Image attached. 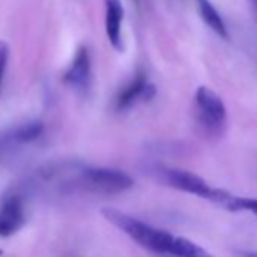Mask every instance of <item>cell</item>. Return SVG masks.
<instances>
[{
  "mask_svg": "<svg viewBox=\"0 0 257 257\" xmlns=\"http://www.w3.org/2000/svg\"><path fill=\"white\" fill-rule=\"evenodd\" d=\"M2 254H4V251H2V249H0V255H2Z\"/></svg>",
  "mask_w": 257,
  "mask_h": 257,
  "instance_id": "14",
  "label": "cell"
},
{
  "mask_svg": "<svg viewBox=\"0 0 257 257\" xmlns=\"http://www.w3.org/2000/svg\"><path fill=\"white\" fill-rule=\"evenodd\" d=\"M44 131V125L40 121H31L26 124L19 125L17 128L8 135H4V141L5 144H11V143H17V144H23V143H31L34 140H37Z\"/></svg>",
  "mask_w": 257,
  "mask_h": 257,
  "instance_id": "10",
  "label": "cell"
},
{
  "mask_svg": "<svg viewBox=\"0 0 257 257\" xmlns=\"http://www.w3.org/2000/svg\"><path fill=\"white\" fill-rule=\"evenodd\" d=\"M26 222L25 203L20 195L8 197L0 206V236L16 234Z\"/></svg>",
  "mask_w": 257,
  "mask_h": 257,
  "instance_id": "6",
  "label": "cell"
},
{
  "mask_svg": "<svg viewBox=\"0 0 257 257\" xmlns=\"http://www.w3.org/2000/svg\"><path fill=\"white\" fill-rule=\"evenodd\" d=\"M171 254L179 255V257H213L209 251H206L203 246L197 245L195 242L176 236L173 246H171Z\"/></svg>",
  "mask_w": 257,
  "mask_h": 257,
  "instance_id": "11",
  "label": "cell"
},
{
  "mask_svg": "<svg viewBox=\"0 0 257 257\" xmlns=\"http://www.w3.org/2000/svg\"><path fill=\"white\" fill-rule=\"evenodd\" d=\"M164 180L167 182V185H170L174 189H179V191H183V192H188V194H192L195 197L206 198L210 201H213L218 194V188H212L204 179L186 170H165Z\"/></svg>",
  "mask_w": 257,
  "mask_h": 257,
  "instance_id": "4",
  "label": "cell"
},
{
  "mask_svg": "<svg viewBox=\"0 0 257 257\" xmlns=\"http://www.w3.org/2000/svg\"><path fill=\"white\" fill-rule=\"evenodd\" d=\"M8 61H10V46L7 41L0 40V91H2V88H4Z\"/></svg>",
  "mask_w": 257,
  "mask_h": 257,
  "instance_id": "12",
  "label": "cell"
},
{
  "mask_svg": "<svg viewBox=\"0 0 257 257\" xmlns=\"http://www.w3.org/2000/svg\"><path fill=\"white\" fill-rule=\"evenodd\" d=\"M156 95V88L149 82V77L144 71H138L135 77L128 82L116 95L115 107L118 110H124L131 107L138 100L149 101Z\"/></svg>",
  "mask_w": 257,
  "mask_h": 257,
  "instance_id": "5",
  "label": "cell"
},
{
  "mask_svg": "<svg viewBox=\"0 0 257 257\" xmlns=\"http://www.w3.org/2000/svg\"><path fill=\"white\" fill-rule=\"evenodd\" d=\"M64 82L77 91H85L91 82V56L85 46H80L74 53V58L64 73Z\"/></svg>",
  "mask_w": 257,
  "mask_h": 257,
  "instance_id": "7",
  "label": "cell"
},
{
  "mask_svg": "<svg viewBox=\"0 0 257 257\" xmlns=\"http://www.w3.org/2000/svg\"><path fill=\"white\" fill-rule=\"evenodd\" d=\"M195 115L203 131L212 137L222 135L227 122V109L221 97L207 86L195 91Z\"/></svg>",
  "mask_w": 257,
  "mask_h": 257,
  "instance_id": "2",
  "label": "cell"
},
{
  "mask_svg": "<svg viewBox=\"0 0 257 257\" xmlns=\"http://www.w3.org/2000/svg\"><path fill=\"white\" fill-rule=\"evenodd\" d=\"M80 183L92 192L119 194L134 186V179L124 171L103 167H85L80 171Z\"/></svg>",
  "mask_w": 257,
  "mask_h": 257,
  "instance_id": "3",
  "label": "cell"
},
{
  "mask_svg": "<svg viewBox=\"0 0 257 257\" xmlns=\"http://www.w3.org/2000/svg\"><path fill=\"white\" fill-rule=\"evenodd\" d=\"M101 215L109 221L112 225L119 228L122 233H125L132 240H135L138 245H141L146 249L162 252V254H171V246L174 242V237L171 233L156 228L138 218H134L121 210L104 207L101 210Z\"/></svg>",
  "mask_w": 257,
  "mask_h": 257,
  "instance_id": "1",
  "label": "cell"
},
{
  "mask_svg": "<svg viewBox=\"0 0 257 257\" xmlns=\"http://www.w3.org/2000/svg\"><path fill=\"white\" fill-rule=\"evenodd\" d=\"M197 2V10L200 17L203 19V22L222 40L228 38V32L225 28V23L222 20V17L219 16V13L216 11V8L210 4V0H195Z\"/></svg>",
  "mask_w": 257,
  "mask_h": 257,
  "instance_id": "9",
  "label": "cell"
},
{
  "mask_svg": "<svg viewBox=\"0 0 257 257\" xmlns=\"http://www.w3.org/2000/svg\"><path fill=\"white\" fill-rule=\"evenodd\" d=\"M122 20H124V8L121 0H104V28L106 37L110 46L116 52H122Z\"/></svg>",
  "mask_w": 257,
  "mask_h": 257,
  "instance_id": "8",
  "label": "cell"
},
{
  "mask_svg": "<svg viewBox=\"0 0 257 257\" xmlns=\"http://www.w3.org/2000/svg\"><path fill=\"white\" fill-rule=\"evenodd\" d=\"M240 254L243 257H257V251H242Z\"/></svg>",
  "mask_w": 257,
  "mask_h": 257,
  "instance_id": "13",
  "label": "cell"
}]
</instances>
